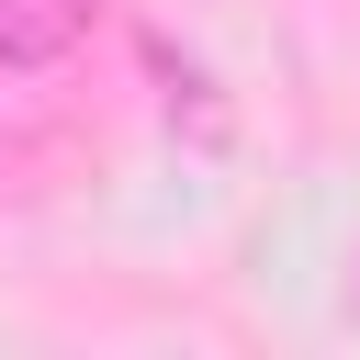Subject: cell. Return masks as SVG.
I'll use <instances>...</instances> for the list:
<instances>
[{"label":"cell","mask_w":360,"mask_h":360,"mask_svg":"<svg viewBox=\"0 0 360 360\" xmlns=\"http://www.w3.org/2000/svg\"><path fill=\"white\" fill-rule=\"evenodd\" d=\"M112 0H0V79H22V68H56L68 45H90V22H101Z\"/></svg>","instance_id":"6da1fadb"}]
</instances>
